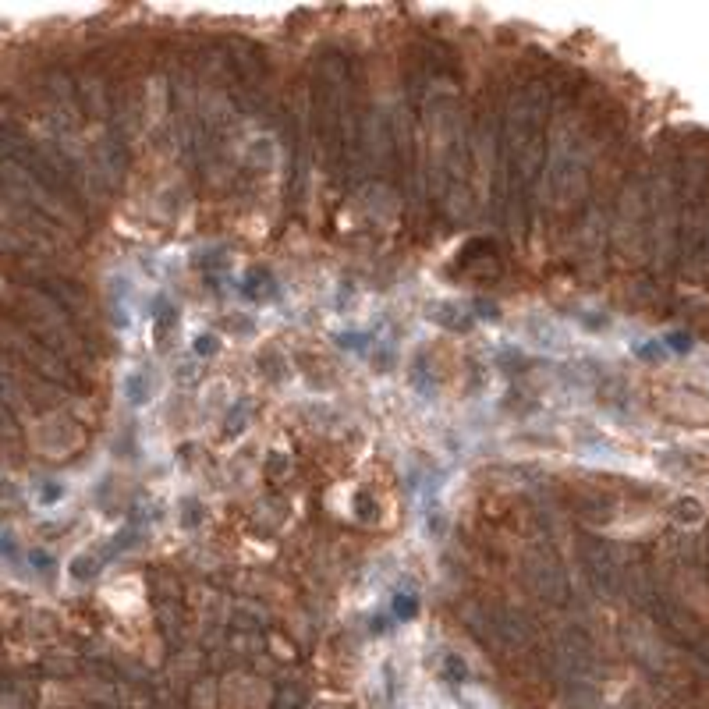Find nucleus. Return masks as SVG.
I'll use <instances>...</instances> for the list:
<instances>
[{
    "instance_id": "4",
    "label": "nucleus",
    "mask_w": 709,
    "mask_h": 709,
    "mask_svg": "<svg viewBox=\"0 0 709 709\" xmlns=\"http://www.w3.org/2000/svg\"><path fill=\"white\" fill-rule=\"evenodd\" d=\"M415 610H419V600H415L412 593H401V596H398V603H394V614H398V617H405V621H412V617H415Z\"/></svg>"
},
{
    "instance_id": "2",
    "label": "nucleus",
    "mask_w": 709,
    "mask_h": 709,
    "mask_svg": "<svg viewBox=\"0 0 709 709\" xmlns=\"http://www.w3.org/2000/svg\"><path fill=\"white\" fill-rule=\"evenodd\" d=\"M444 674H447V681H451V685H461V681L468 678V667H465V660H461V656L447 653V656H444Z\"/></svg>"
},
{
    "instance_id": "3",
    "label": "nucleus",
    "mask_w": 709,
    "mask_h": 709,
    "mask_svg": "<svg viewBox=\"0 0 709 709\" xmlns=\"http://www.w3.org/2000/svg\"><path fill=\"white\" fill-rule=\"evenodd\" d=\"M674 515H678L681 522H699V518H702V504H699V500H678V504H674Z\"/></svg>"
},
{
    "instance_id": "6",
    "label": "nucleus",
    "mask_w": 709,
    "mask_h": 709,
    "mask_svg": "<svg viewBox=\"0 0 709 709\" xmlns=\"http://www.w3.org/2000/svg\"><path fill=\"white\" fill-rule=\"evenodd\" d=\"M195 351H199V354H217L220 344H217L213 334H199V337H195Z\"/></svg>"
},
{
    "instance_id": "10",
    "label": "nucleus",
    "mask_w": 709,
    "mask_h": 709,
    "mask_svg": "<svg viewBox=\"0 0 709 709\" xmlns=\"http://www.w3.org/2000/svg\"><path fill=\"white\" fill-rule=\"evenodd\" d=\"M245 412H249V405H245V401L238 405V415L231 412V433H238V429H242V422H245Z\"/></svg>"
},
{
    "instance_id": "11",
    "label": "nucleus",
    "mask_w": 709,
    "mask_h": 709,
    "mask_svg": "<svg viewBox=\"0 0 709 709\" xmlns=\"http://www.w3.org/2000/svg\"><path fill=\"white\" fill-rule=\"evenodd\" d=\"M387 628H390L387 617H376V621H373V635H387Z\"/></svg>"
},
{
    "instance_id": "9",
    "label": "nucleus",
    "mask_w": 709,
    "mask_h": 709,
    "mask_svg": "<svg viewBox=\"0 0 709 709\" xmlns=\"http://www.w3.org/2000/svg\"><path fill=\"white\" fill-rule=\"evenodd\" d=\"M667 344L678 348V351H688V348H692V337H688V334H671V337H667Z\"/></svg>"
},
{
    "instance_id": "7",
    "label": "nucleus",
    "mask_w": 709,
    "mask_h": 709,
    "mask_svg": "<svg viewBox=\"0 0 709 709\" xmlns=\"http://www.w3.org/2000/svg\"><path fill=\"white\" fill-rule=\"evenodd\" d=\"M181 522H185V525H199V522H203V515H199V500H192V497L185 500V515H181Z\"/></svg>"
},
{
    "instance_id": "1",
    "label": "nucleus",
    "mask_w": 709,
    "mask_h": 709,
    "mask_svg": "<svg viewBox=\"0 0 709 709\" xmlns=\"http://www.w3.org/2000/svg\"><path fill=\"white\" fill-rule=\"evenodd\" d=\"M252 302H273L277 298V284H273V277L266 270H252L249 277H245V288H242Z\"/></svg>"
},
{
    "instance_id": "8",
    "label": "nucleus",
    "mask_w": 709,
    "mask_h": 709,
    "mask_svg": "<svg viewBox=\"0 0 709 709\" xmlns=\"http://www.w3.org/2000/svg\"><path fill=\"white\" fill-rule=\"evenodd\" d=\"M337 344H341V348H351V351H362V348H366V337H362V334H341Z\"/></svg>"
},
{
    "instance_id": "5",
    "label": "nucleus",
    "mask_w": 709,
    "mask_h": 709,
    "mask_svg": "<svg viewBox=\"0 0 709 709\" xmlns=\"http://www.w3.org/2000/svg\"><path fill=\"white\" fill-rule=\"evenodd\" d=\"M128 394H132L135 405H142V401L149 398V387L142 383V376H132V380H128Z\"/></svg>"
}]
</instances>
